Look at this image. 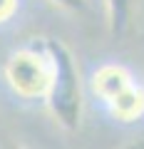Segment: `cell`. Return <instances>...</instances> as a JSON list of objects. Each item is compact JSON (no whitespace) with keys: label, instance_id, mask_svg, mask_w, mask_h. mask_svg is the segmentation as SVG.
Returning <instances> with one entry per match:
<instances>
[{"label":"cell","instance_id":"6da1fadb","mask_svg":"<svg viewBox=\"0 0 144 149\" xmlns=\"http://www.w3.org/2000/svg\"><path fill=\"white\" fill-rule=\"evenodd\" d=\"M42 45L50 55V65H52L45 104H47L52 119L65 132H77L82 124V109H85L77 60L62 40L47 37V40H42Z\"/></svg>","mask_w":144,"mask_h":149},{"label":"cell","instance_id":"52a82bcc","mask_svg":"<svg viewBox=\"0 0 144 149\" xmlns=\"http://www.w3.org/2000/svg\"><path fill=\"white\" fill-rule=\"evenodd\" d=\"M15 13H17V0H0V25L10 22Z\"/></svg>","mask_w":144,"mask_h":149},{"label":"cell","instance_id":"7a4b0ae2","mask_svg":"<svg viewBox=\"0 0 144 149\" xmlns=\"http://www.w3.org/2000/svg\"><path fill=\"white\" fill-rule=\"evenodd\" d=\"M5 82L17 97L22 100H45L50 87V55L45 45H27L20 47L8 57L5 62Z\"/></svg>","mask_w":144,"mask_h":149},{"label":"cell","instance_id":"9c48e42d","mask_svg":"<svg viewBox=\"0 0 144 149\" xmlns=\"http://www.w3.org/2000/svg\"><path fill=\"white\" fill-rule=\"evenodd\" d=\"M0 149H22V147H20V144H13V142H3Z\"/></svg>","mask_w":144,"mask_h":149},{"label":"cell","instance_id":"277c9868","mask_svg":"<svg viewBox=\"0 0 144 149\" xmlns=\"http://www.w3.org/2000/svg\"><path fill=\"white\" fill-rule=\"evenodd\" d=\"M132 82H134L132 74H129L122 65H104V67H99L92 74V90H95V95L99 97L104 104L112 100L114 95H119L127 85H132Z\"/></svg>","mask_w":144,"mask_h":149},{"label":"cell","instance_id":"3957f363","mask_svg":"<svg viewBox=\"0 0 144 149\" xmlns=\"http://www.w3.org/2000/svg\"><path fill=\"white\" fill-rule=\"evenodd\" d=\"M107 109L122 124H132L137 119H142L144 117V87L137 85V82L127 85L119 95H114L107 102Z\"/></svg>","mask_w":144,"mask_h":149},{"label":"cell","instance_id":"ba28073f","mask_svg":"<svg viewBox=\"0 0 144 149\" xmlns=\"http://www.w3.org/2000/svg\"><path fill=\"white\" fill-rule=\"evenodd\" d=\"M122 149H144V137H137V139H132V142H127Z\"/></svg>","mask_w":144,"mask_h":149},{"label":"cell","instance_id":"5b68a950","mask_svg":"<svg viewBox=\"0 0 144 149\" xmlns=\"http://www.w3.org/2000/svg\"><path fill=\"white\" fill-rule=\"evenodd\" d=\"M134 8L137 0H104V13H107V30L114 40H122L134 22Z\"/></svg>","mask_w":144,"mask_h":149},{"label":"cell","instance_id":"8992f818","mask_svg":"<svg viewBox=\"0 0 144 149\" xmlns=\"http://www.w3.org/2000/svg\"><path fill=\"white\" fill-rule=\"evenodd\" d=\"M52 5L62 8V10L67 13H75V15H80V13L87 10V5H90V0H50Z\"/></svg>","mask_w":144,"mask_h":149}]
</instances>
